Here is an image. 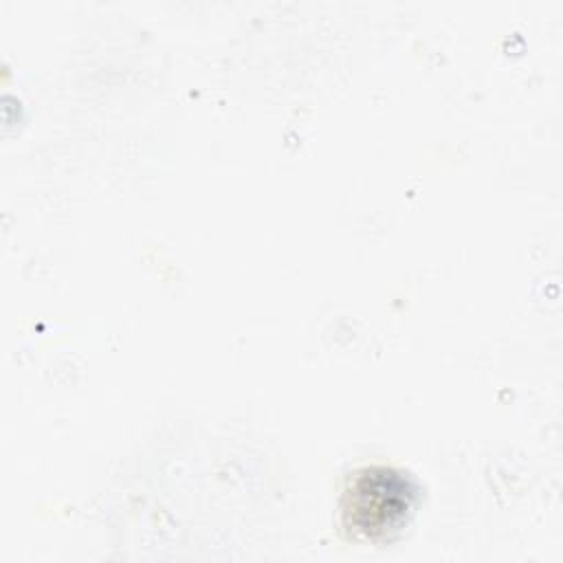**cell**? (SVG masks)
Wrapping results in <instances>:
<instances>
[{"instance_id":"obj_1","label":"cell","mask_w":563,"mask_h":563,"mask_svg":"<svg viewBox=\"0 0 563 563\" xmlns=\"http://www.w3.org/2000/svg\"><path fill=\"white\" fill-rule=\"evenodd\" d=\"M418 504V484L394 466L354 471L339 501V523L347 539L383 543L402 532Z\"/></svg>"}]
</instances>
